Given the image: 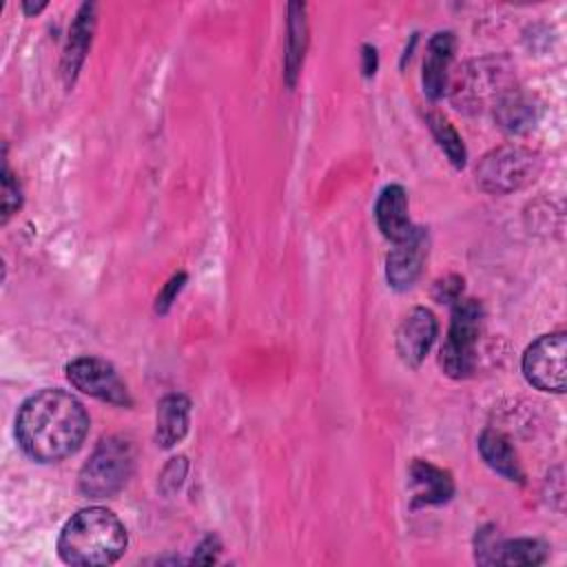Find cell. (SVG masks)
<instances>
[{
    "label": "cell",
    "instance_id": "24",
    "mask_svg": "<svg viewBox=\"0 0 567 567\" xmlns=\"http://www.w3.org/2000/svg\"><path fill=\"white\" fill-rule=\"evenodd\" d=\"M374 69H377V49L365 44L363 47V73L370 78V75H374Z\"/></svg>",
    "mask_w": 567,
    "mask_h": 567
},
{
    "label": "cell",
    "instance_id": "5",
    "mask_svg": "<svg viewBox=\"0 0 567 567\" xmlns=\"http://www.w3.org/2000/svg\"><path fill=\"white\" fill-rule=\"evenodd\" d=\"M538 173L536 153L520 146H501L487 153L478 168V182L489 193H512L529 184Z\"/></svg>",
    "mask_w": 567,
    "mask_h": 567
},
{
    "label": "cell",
    "instance_id": "15",
    "mask_svg": "<svg viewBox=\"0 0 567 567\" xmlns=\"http://www.w3.org/2000/svg\"><path fill=\"white\" fill-rule=\"evenodd\" d=\"M476 558L489 565H540L547 560V545L536 538H514L481 547Z\"/></svg>",
    "mask_w": 567,
    "mask_h": 567
},
{
    "label": "cell",
    "instance_id": "7",
    "mask_svg": "<svg viewBox=\"0 0 567 567\" xmlns=\"http://www.w3.org/2000/svg\"><path fill=\"white\" fill-rule=\"evenodd\" d=\"M66 379L71 381V385L89 396H95L100 401L113 403V405H124L128 408L131 394L124 385V381L120 379V374L115 372V368L97 357H80L73 359L66 365Z\"/></svg>",
    "mask_w": 567,
    "mask_h": 567
},
{
    "label": "cell",
    "instance_id": "17",
    "mask_svg": "<svg viewBox=\"0 0 567 567\" xmlns=\"http://www.w3.org/2000/svg\"><path fill=\"white\" fill-rule=\"evenodd\" d=\"M498 124L509 131V133H523L527 131L534 120H536V106L534 102L518 91H507L505 95H501V100L496 102V111H494Z\"/></svg>",
    "mask_w": 567,
    "mask_h": 567
},
{
    "label": "cell",
    "instance_id": "9",
    "mask_svg": "<svg viewBox=\"0 0 567 567\" xmlns=\"http://www.w3.org/2000/svg\"><path fill=\"white\" fill-rule=\"evenodd\" d=\"M436 317L427 308H412L396 328V352L405 365L416 368L436 339Z\"/></svg>",
    "mask_w": 567,
    "mask_h": 567
},
{
    "label": "cell",
    "instance_id": "25",
    "mask_svg": "<svg viewBox=\"0 0 567 567\" xmlns=\"http://www.w3.org/2000/svg\"><path fill=\"white\" fill-rule=\"evenodd\" d=\"M47 7V2H38V4H31V2H22V9L31 16V13H38L40 9H44Z\"/></svg>",
    "mask_w": 567,
    "mask_h": 567
},
{
    "label": "cell",
    "instance_id": "4",
    "mask_svg": "<svg viewBox=\"0 0 567 567\" xmlns=\"http://www.w3.org/2000/svg\"><path fill=\"white\" fill-rule=\"evenodd\" d=\"M483 323V306L476 299H458L452 308L447 337L441 346V368L452 379H465L476 365V343Z\"/></svg>",
    "mask_w": 567,
    "mask_h": 567
},
{
    "label": "cell",
    "instance_id": "6",
    "mask_svg": "<svg viewBox=\"0 0 567 567\" xmlns=\"http://www.w3.org/2000/svg\"><path fill=\"white\" fill-rule=\"evenodd\" d=\"M523 374L529 385L543 392H565L567 381V334L551 332L538 337L523 354Z\"/></svg>",
    "mask_w": 567,
    "mask_h": 567
},
{
    "label": "cell",
    "instance_id": "18",
    "mask_svg": "<svg viewBox=\"0 0 567 567\" xmlns=\"http://www.w3.org/2000/svg\"><path fill=\"white\" fill-rule=\"evenodd\" d=\"M303 4H290L288 7V38H286V78L288 84H295V78L299 73L303 51H306V16Z\"/></svg>",
    "mask_w": 567,
    "mask_h": 567
},
{
    "label": "cell",
    "instance_id": "1",
    "mask_svg": "<svg viewBox=\"0 0 567 567\" xmlns=\"http://www.w3.org/2000/svg\"><path fill=\"white\" fill-rule=\"evenodd\" d=\"M89 432L84 405L58 388L29 396L16 419L20 447L40 463H55L71 456Z\"/></svg>",
    "mask_w": 567,
    "mask_h": 567
},
{
    "label": "cell",
    "instance_id": "20",
    "mask_svg": "<svg viewBox=\"0 0 567 567\" xmlns=\"http://www.w3.org/2000/svg\"><path fill=\"white\" fill-rule=\"evenodd\" d=\"M22 204V193L20 184L11 175V171L4 166L2 171V221H7Z\"/></svg>",
    "mask_w": 567,
    "mask_h": 567
},
{
    "label": "cell",
    "instance_id": "10",
    "mask_svg": "<svg viewBox=\"0 0 567 567\" xmlns=\"http://www.w3.org/2000/svg\"><path fill=\"white\" fill-rule=\"evenodd\" d=\"M456 38L452 31H439L430 38L423 58V91L430 100H439L447 84V69L454 58Z\"/></svg>",
    "mask_w": 567,
    "mask_h": 567
},
{
    "label": "cell",
    "instance_id": "23",
    "mask_svg": "<svg viewBox=\"0 0 567 567\" xmlns=\"http://www.w3.org/2000/svg\"><path fill=\"white\" fill-rule=\"evenodd\" d=\"M219 540L215 536H208L202 540V545L197 547V551L193 554L195 563H215L217 554H219Z\"/></svg>",
    "mask_w": 567,
    "mask_h": 567
},
{
    "label": "cell",
    "instance_id": "12",
    "mask_svg": "<svg viewBox=\"0 0 567 567\" xmlns=\"http://www.w3.org/2000/svg\"><path fill=\"white\" fill-rule=\"evenodd\" d=\"M188 419H190V401L182 392L166 394L157 403V416H155V441L159 447L168 450L175 443H179L188 432Z\"/></svg>",
    "mask_w": 567,
    "mask_h": 567
},
{
    "label": "cell",
    "instance_id": "19",
    "mask_svg": "<svg viewBox=\"0 0 567 567\" xmlns=\"http://www.w3.org/2000/svg\"><path fill=\"white\" fill-rule=\"evenodd\" d=\"M427 124H430L432 135H434L436 142H439V146L445 151L447 159H450L456 168L465 166L467 153H465L463 140H461V135L454 131V126H452L441 113H427Z\"/></svg>",
    "mask_w": 567,
    "mask_h": 567
},
{
    "label": "cell",
    "instance_id": "16",
    "mask_svg": "<svg viewBox=\"0 0 567 567\" xmlns=\"http://www.w3.org/2000/svg\"><path fill=\"white\" fill-rule=\"evenodd\" d=\"M478 452H481L483 461L501 476H505L509 481H523V470H520L518 456L512 450L509 441L501 432L485 430L478 439Z\"/></svg>",
    "mask_w": 567,
    "mask_h": 567
},
{
    "label": "cell",
    "instance_id": "2",
    "mask_svg": "<svg viewBox=\"0 0 567 567\" xmlns=\"http://www.w3.org/2000/svg\"><path fill=\"white\" fill-rule=\"evenodd\" d=\"M124 523L106 507L75 512L58 536V554L66 565L100 567L115 563L126 549Z\"/></svg>",
    "mask_w": 567,
    "mask_h": 567
},
{
    "label": "cell",
    "instance_id": "11",
    "mask_svg": "<svg viewBox=\"0 0 567 567\" xmlns=\"http://www.w3.org/2000/svg\"><path fill=\"white\" fill-rule=\"evenodd\" d=\"M410 483H412V505H439L452 498L454 481L450 472L423 461L414 458L410 463Z\"/></svg>",
    "mask_w": 567,
    "mask_h": 567
},
{
    "label": "cell",
    "instance_id": "22",
    "mask_svg": "<svg viewBox=\"0 0 567 567\" xmlns=\"http://www.w3.org/2000/svg\"><path fill=\"white\" fill-rule=\"evenodd\" d=\"M461 292H463V279L456 275H450V277L436 281V286H434V297L445 303H456L461 299Z\"/></svg>",
    "mask_w": 567,
    "mask_h": 567
},
{
    "label": "cell",
    "instance_id": "13",
    "mask_svg": "<svg viewBox=\"0 0 567 567\" xmlns=\"http://www.w3.org/2000/svg\"><path fill=\"white\" fill-rule=\"evenodd\" d=\"M374 217H377V226L383 233V237H388L392 241L403 239L414 228L410 221V215H408V195H405L403 186L390 184L381 190L377 206H374Z\"/></svg>",
    "mask_w": 567,
    "mask_h": 567
},
{
    "label": "cell",
    "instance_id": "8",
    "mask_svg": "<svg viewBox=\"0 0 567 567\" xmlns=\"http://www.w3.org/2000/svg\"><path fill=\"white\" fill-rule=\"evenodd\" d=\"M425 257H427V230L414 226L403 239L394 241V248L388 252V259H385L388 284L396 290L410 288L419 279Z\"/></svg>",
    "mask_w": 567,
    "mask_h": 567
},
{
    "label": "cell",
    "instance_id": "21",
    "mask_svg": "<svg viewBox=\"0 0 567 567\" xmlns=\"http://www.w3.org/2000/svg\"><path fill=\"white\" fill-rule=\"evenodd\" d=\"M184 281H186V272H177V275H173V277L168 279V284L164 286V290L157 295V301H155V312L164 315V312L171 308V303L175 301L177 292L184 288Z\"/></svg>",
    "mask_w": 567,
    "mask_h": 567
},
{
    "label": "cell",
    "instance_id": "3",
    "mask_svg": "<svg viewBox=\"0 0 567 567\" xmlns=\"http://www.w3.org/2000/svg\"><path fill=\"white\" fill-rule=\"evenodd\" d=\"M133 472V447L122 436H106L97 443L82 465L78 487L89 498H109L117 494Z\"/></svg>",
    "mask_w": 567,
    "mask_h": 567
},
{
    "label": "cell",
    "instance_id": "14",
    "mask_svg": "<svg viewBox=\"0 0 567 567\" xmlns=\"http://www.w3.org/2000/svg\"><path fill=\"white\" fill-rule=\"evenodd\" d=\"M95 29V4L93 2H84L69 29V38H66V47H64V55H62V69H64V78L66 82H73V78L78 75L86 49L91 44V35Z\"/></svg>",
    "mask_w": 567,
    "mask_h": 567
}]
</instances>
